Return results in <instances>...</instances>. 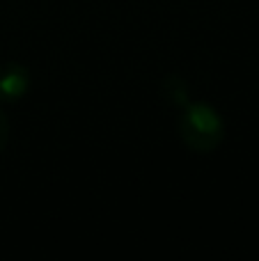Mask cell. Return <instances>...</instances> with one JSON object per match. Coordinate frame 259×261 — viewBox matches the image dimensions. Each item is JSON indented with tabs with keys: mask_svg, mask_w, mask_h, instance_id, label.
<instances>
[{
	"mask_svg": "<svg viewBox=\"0 0 259 261\" xmlns=\"http://www.w3.org/2000/svg\"><path fill=\"white\" fill-rule=\"evenodd\" d=\"M179 135L193 153H214L225 140V122L214 106L188 101L179 117Z\"/></svg>",
	"mask_w": 259,
	"mask_h": 261,
	"instance_id": "obj_1",
	"label": "cell"
},
{
	"mask_svg": "<svg viewBox=\"0 0 259 261\" xmlns=\"http://www.w3.org/2000/svg\"><path fill=\"white\" fill-rule=\"evenodd\" d=\"M7 140H9V122H7V117H5L3 108H0V153L7 147Z\"/></svg>",
	"mask_w": 259,
	"mask_h": 261,
	"instance_id": "obj_4",
	"label": "cell"
},
{
	"mask_svg": "<svg viewBox=\"0 0 259 261\" xmlns=\"http://www.w3.org/2000/svg\"><path fill=\"white\" fill-rule=\"evenodd\" d=\"M30 90V71L18 62H5L0 67V101L16 103Z\"/></svg>",
	"mask_w": 259,
	"mask_h": 261,
	"instance_id": "obj_2",
	"label": "cell"
},
{
	"mask_svg": "<svg viewBox=\"0 0 259 261\" xmlns=\"http://www.w3.org/2000/svg\"><path fill=\"white\" fill-rule=\"evenodd\" d=\"M161 94H163V99L168 101V103L184 108V106L188 103V96H191V87H188V83L184 81L182 76L170 73V76H165L163 83H161Z\"/></svg>",
	"mask_w": 259,
	"mask_h": 261,
	"instance_id": "obj_3",
	"label": "cell"
}]
</instances>
